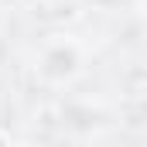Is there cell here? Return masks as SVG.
<instances>
[{"mask_svg":"<svg viewBox=\"0 0 147 147\" xmlns=\"http://www.w3.org/2000/svg\"><path fill=\"white\" fill-rule=\"evenodd\" d=\"M86 72V48L69 34H51L38 45L34 51V75L38 82L62 89L72 86L79 75Z\"/></svg>","mask_w":147,"mask_h":147,"instance_id":"6da1fadb","label":"cell"},{"mask_svg":"<svg viewBox=\"0 0 147 147\" xmlns=\"http://www.w3.org/2000/svg\"><path fill=\"white\" fill-rule=\"evenodd\" d=\"M0 147H14V137H10L7 130H0Z\"/></svg>","mask_w":147,"mask_h":147,"instance_id":"7a4b0ae2","label":"cell"}]
</instances>
